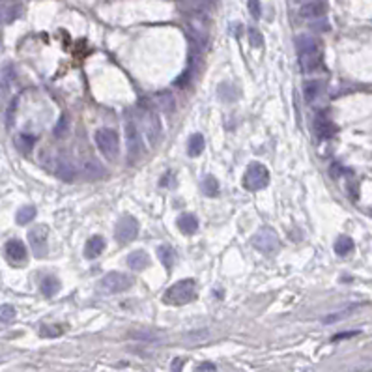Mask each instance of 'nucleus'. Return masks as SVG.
<instances>
[{
    "label": "nucleus",
    "instance_id": "nucleus-1",
    "mask_svg": "<svg viewBox=\"0 0 372 372\" xmlns=\"http://www.w3.org/2000/svg\"><path fill=\"white\" fill-rule=\"evenodd\" d=\"M296 49L299 66L305 73L318 72L323 66V51L316 38H312L309 34H301L296 38Z\"/></svg>",
    "mask_w": 372,
    "mask_h": 372
},
{
    "label": "nucleus",
    "instance_id": "nucleus-2",
    "mask_svg": "<svg viewBox=\"0 0 372 372\" xmlns=\"http://www.w3.org/2000/svg\"><path fill=\"white\" fill-rule=\"evenodd\" d=\"M135 114H137L138 122L143 126L148 143L155 146L159 137H161V120L157 116V110L152 109L148 101H138V105L135 107Z\"/></svg>",
    "mask_w": 372,
    "mask_h": 372
},
{
    "label": "nucleus",
    "instance_id": "nucleus-28",
    "mask_svg": "<svg viewBox=\"0 0 372 372\" xmlns=\"http://www.w3.org/2000/svg\"><path fill=\"white\" fill-rule=\"evenodd\" d=\"M17 143V148L21 150V152L28 153L30 150L34 148V144H36V138L32 137V135H27V133H22V135H19V137L15 138Z\"/></svg>",
    "mask_w": 372,
    "mask_h": 372
},
{
    "label": "nucleus",
    "instance_id": "nucleus-12",
    "mask_svg": "<svg viewBox=\"0 0 372 372\" xmlns=\"http://www.w3.org/2000/svg\"><path fill=\"white\" fill-rule=\"evenodd\" d=\"M4 254L13 266H19L27 260V247L21 240H10L4 247Z\"/></svg>",
    "mask_w": 372,
    "mask_h": 372
},
{
    "label": "nucleus",
    "instance_id": "nucleus-9",
    "mask_svg": "<svg viewBox=\"0 0 372 372\" xmlns=\"http://www.w3.org/2000/svg\"><path fill=\"white\" fill-rule=\"evenodd\" d=\"M138 234V223L135 217L131 215H126V217H122L114 226V236L116 240L120 241V243H129L137 238Z\"/></svg>",
    "mask_w": 372,
    "mask_h": 372
},
{
    "label": "nucleus",
    "instance_id": "nucleus-4",
    "mask_svg": "<svg viewBox=\"0 0 372 372\" xmlns=\"http://www.w3.org/2000/svg\"><path fill=\"white\" fill-rule=\"evenodd\" d=\"M94 141H96V146L98 150L105 155V159L109 161H114L120 153V137L114 129H109V127H103V129H98L96 135H94Z\"/></svg>",
    "mask_w": 372,
    "mask_h": 372
},
{
    "label": "nucleus",
    "instance_id": "nucleus-33",
    "mask_svg": "<svg viewBox=\"0 0 372 372\" xmlns=\"http://www.w3.org/2000/svg\"><path fill=\"white\" fill-rule=\"evenodd\" d=\"M312 28H318V30H329V25L328 22H316V25H312Z\"/></svg>",
    "mask_w": 372,
    "mask_h": 372
},
{
    "label": "nucleus",
    "instance_id": "nucleus-3",
    "mask_svg": "<svg viewBox=\"0 0 372 372\" xmlns=\"http://www.w3.org/2000/svg\"><path fill=\"white\" fill-rule=\"evenodd\" d=\"M195 297H197V283L193 279H183L180 283H174L165 292L163 301L169 305H185Z\"/></svg>",
    "mask_w": 372,
    "mask_h": 372
},
{
    "label": "nucleus",
    "instance_id": "nucleus-24",
    "mask_svg": "<svg viewBox=\"0 0 372 372\" xmlns=\"http://www.w3.org/2000/svg\"><path fill=\"white\" fill-rule=\"evenodd\" d=\"M39 288H41V292H43L45 296H55L56 292L60 290V281L56 279V277H53V275H49V277H45L41 281Z\"/></svg>",
    "mask_w": 372,
    "mask_h": 372
},
{
    "label": "nucleus",
    "instance_id": "nucleus-26",
    "mask_svg": "<svg viewBox=\"0 0 372 372\" xmlns=\"http://www.w3.org/2000/svg\"><path fill=\"white\" fill-rule=\"evenodd\" d=\"M157 258L161 260V264H163L167 269L172 268V264H174V251H172V247L159 245L157 247Z\"/></svg>",
    "mask_w": 372,
    "mask_h": 372
},
{
    "label": "nucleus",
    "instance_id": "nucleus-22",
    "mask_svg": "<svg viewBox=\"0 0 372 372\" xmlns=\"http://www.w3.org/2000/svg\"><path fill=\"white\" fill-rule=\"evenodd\" d=\"M352 251H354V240H352L350 236H339L337 241H335V252L339 257H346Z\"/></svg>",
    "mask_w": 372,
    "mask_h": 372
},
{
    "label": "nucleus",
    "instance_id": "nucleus-16",
    "mask_svg": "<svg viewBox=\"0 0 372 372\" xmlns=\"http://www.w3.org/2000/svg\"><path fill=\"white\" fill-rule=\"evenodd\" d=\"M105 238L103 236H92L90 240L86 241V245H84V257L88 260H94V258H98L105 249Z\"/></svg>",
    "mask_w": 372,
    "mask_h": 372
},
{
    "label": "nucleus",
    "instance_id": "nucleus-8",
    "mask_svg": "<svg viewBox=\"0 0 372 372\" xmlns=\"http://www.w3.org/2000/svg\"><path fill=\"white\" fill-rule=\"evenodd\" d=\"M252 245L264 254H273L281 247V241L273 228H260L252 238Z\"/></svg>",
    "mask_w": 372,
    "mask_h": 372
},
{
    "label": "nucleus",
    "instance_id": "nucleus-18",
    "mask_svg": "<svg viewBox=\"0 0 372 372\" xmlns=\"http://www.w3.org/2000/svg\"><path fill=\"white\" fill-rule=\"evenodd\" d=\"M11 79H13V69L10 64L0 67V103L4 101V98L8 96L11 88Z\"/></svg>",
    "mask_w": 372,
    "mask_h": 372
},
{
    "label": "nucleus",
    "instance_id": "nucleus-7",
    "mask_svg": "<svg viewBox=\"0 0 372 372\" xmlns=\"http://www.w3.org/2000/svg\"><path fill=\"white\" fill-rule=\"evenodd\" d=\"M131 279L127 277L126 273H120V271H110L101 279L99 283V290L103 294H120V292H126L131 288Z\"/></svg>",
    "mask_w": 372,
    "mask_h": 372
},
{
    "label": "nucleus",
    "instance_id": "nucleus-15",
    "mask_svg": "<svg viewBox=\"0 0 372 372\" xmlns=\"http://www.w3.org/2000/svg\"><path fill=\"white\" fill-rule=\"evenodd\" d=\"M153 103H155V107L159 109V112H163V114H170V112H174V109H176L174 96L170 92L155 94V96H153Z\"/></svg>",
    "mask_w": 372,
    "mask_h": 372
},
{
    "label": "nucleus",
    "instance_id": "nucleus-21",
    "mask_svg": "<svg viewBox=\"0 0 372 372\" xmlns=\"http://www.w3.org/2000/svg\"><path fill=\"white\" fill-rule=\"evenodd\" d=\"M322 90H323V84L320 81H309L305 84V88H303V94H305L307 101L312 103V101H316V99L320 98Z\"/></svg>",
    "mask_w": 372,
    "mask_h": 372
},
{
    "label": "nucleus",
    "instance_id": "nucleus-30",
    "mask_svg": "<svg viewBox=\"0 0 372 372\" xmlns=\"http://www.w3.org/2000/svg\"><path fill=\"white\" fill-rule=\"evenodd\" d=\"M15 318V309L11 305H0V320L2 322H10Z\"/></svg>",
    "mask_w": 372,
    "mask_h": 372
},
{
    "label": "nucleus",
    "instance_id": "nucleus-14",
    "mask_svg": "<svg viewBox=\"0 0 372 372\" xmlns=\"http://www.w3.org/2000/svg\"><path fill=\"white\" fill-rule=\"evenodd\" d=\"M314 131H316V135L320 138H329L335 135L337 127H335L333 122L329 120L326 112H320V114L316 116V120H314Z\"/></svg>",
    "mask_w": 372,
    "mask_h": 372
},
{
    "label": "nucleus",
    "instance_id": "nucleus-17",
    "mask_svg": "<svg viewBox=\"0 0 372 372\" xmlns=\"http://www.w3.org/2000/svg\"><path fill=\"white\" fill-rule=\"evenodd\" d=\"M176 224H178L180 232H183L185 236L195 234L198 230V219L193 214H181L178 217V221H176Z\"/></svg>",
    "mask_w": 372,
    "mask_h": 372
},
{
    "label": "nucleus",
    "instance_id": "nucleus-10",
    "mask_svg": "<svg viewBox=\"0 0 372 372\" xmlns=\"http://www.w3.org/2000/svg\"><path fill=\"white\" fill-rule=\"evenodd\" d=\"M49 230L45 224H39V226H34L30 232H28V241H30V247H32L34 251V257L38 258H43L47 254V234Z\"/></svg>",
    "mask_w": 372,
    "mask_h": 372
},
{
    "label": "nucleus",
    "instance_id": "nucleus-31",
    "mask_svg": "<svg viewBox=\"0 0 372 372\" xmlns=\"http://www.w3.org/2000/svg\"><path fill=\"white\" fill-rule=\"evenodd\" d=\"M247 6H249V11L254 19H260L262 15V6H260V0H247Z\"/></svg>",
    "mask_w": 372,
    "mask_h": 372
},
{
    "label": "nucleus",
    "instance_id": "nucleus-13",
    "mask_svg": "<svg viewBox=\"0 0 372 372\" xmlns=\"http://www.w3.org/2000/svg\"><path fill=\"white\" fill-rule=\"evenodd\" d=\"M326 11H328V4L323 0H307L299 8V15L303 19H318L326 15Z\"/></svg>",
    "mask_w": 372,
    "mask_h": 372
},
{
    "label": "nucleus",
    "instance_id": "nucleus-27",
    "mask_svg": "<svg viewBox=\"0 0 372 372\" xmlns=\"http://www.w3.org/2000/svg\"><path fill=\"white\" fill-rule=\"evenodd\" d=\"M202 193L206 197H217L219 195V181L215 180L214 176H206L202 180Z\"/></svg>",
    "mask_w": 372,
    "mask_h": 372
},
{
    "label": "nucleus",
    "instance_id": "nucleus-23",
    "mask_svg": "<svg viewBox=\"0 0 372 372\" xmlns=\"http://www.w3.org/2000/svg\"><path fill=\"white\" fill-rule=\"evenodd\" d=\"M36 214H38L36 206H32V204L22 206V208H19V212H17V215H15L17 224H28L32 219H36Z\"/></svg>",
    "mask_w": 372,
    "mask_h": 372
},
{
    "label": "nucleus",
    "instance_id": "nucleus-19",
    "mask_svg": "<svg viewBox=\"0 0 372 372\" xmlns=\"http://www.w3.org/2000/svg\"><path fill=\"white\" fill-rule=\"evenodd\" d=\"M127 266L133 269V271H143L144 268L150 266V257L144 251H135L127 257Z\"/></svg>",
    "mask_w": 372,
    "mask_h": 372
},
{
    "label": "nucleus",
    "instance_id": "nucleus-29",
    "mask_svg": "<svg viewBox=\"0 0 372 372\" xmlns=\"http://www.w3.org/2000/svg\"><path fill=\"white\" fill-rule=\"evenodd\" d=\"M247 36H249V41H251L252 47H262L264 45L262 34L258 32L257 28H249V30H247Z\"/></svg>",
    "mask_w": 372,
    "mask_h": 372
},
{
    "label": "nucleus",
    "instance_id": "nucleus-11",
    "mask_svg": "<svg viewBox=\"0 0 372 372\" xmlns=\"http://www.w3.org/2000/svg\"><path fill=\"white\" fill-rule=\"evenodd\" d=\"M217 0H180V10L195 17H206L215 8Z\"/></svg>",
    "mask_w": 372,
    "mask_h": 372
},
{
    "label": "nucleus",
    "instance_id": "nucleus-5",
    "mask_svg": "<svg viewBox=\"0 0 372 372\" xmlns=\"http://www.w3.org/2000/svg\"><path fill=\"white\" fill-rule=\"evenodd\" d=\"M269 183V170L262 163H251L243 174V187L249 191H262Z\"/></svg>",
    "mask_w": 372,
    "mask_h": 372
},
{
    "label": "nucleus",
    "instance_id": "nucleus-25",
    "mask_svg": "<svg viewBox=\"0 0 372 372\" xmlns=\"http://www.w3.org/2000/svg\"><path fill=\"white\" fill-rule=\"evenodd\" d=\"M21 15V6H0V22H11Z\"/></svg>",
    "mask_w": 372,
    "mask_h": 372
},
{
    "label": "nucleus",
    "instance_id": "nucleus-6",
    "mask_svg": "<svg viewBox=\"0 0 372 372\" xmlns=\"http://www.w3.org/2000/svg\"><path fill=\"white\" fill-rule=\"evenodd\" d=\"M126 143H127V161L137 163L143 155V137L138 131L137 124L131 116H127L126 120Z\"/></svg>",
    "mask_w": 372,
    "mask_h": 372
},
{
    "label": "nucleus",
    "instance_id": "nucleus-20",
    "mask_svg": "<svg viewBox=\"0 0 372 372\" xmlns=\"http://www.w3.org/2000/svg\"><path fill=\"white\" fill-rule=\"evenodd\" d=\"M204 146H206L204 137L200 135V133H195V135L189 137V143H187V153H189L191 157H198V155L204 152Z\"/></svg>",
    "mask_w": 372,
    "mask_h": 372
},
{
    "label": "nucleus",
    "instance_id": "nucleus-32",
    "mask_svg": "<svg viewBox=\"0 0 372 372\" xmlns=\"http://www.w3.org/2000/svg\"><path fill=\"white\" fill-rule=\"evenodd\" d=\"M66 124H67V118L66 116H62L60 122H58V126H56V129H55L56 137H64V133H66Z\"/></svg>",
    "mask_w": 372,
    "mask_h": 372
}]
</instances>
